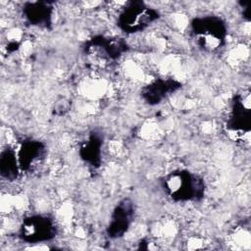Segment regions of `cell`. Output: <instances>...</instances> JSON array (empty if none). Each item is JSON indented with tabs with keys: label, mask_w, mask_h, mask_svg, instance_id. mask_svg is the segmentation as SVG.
I'll list each match as a JSON object with an SVG mask.
<instances>
[{
	"label": "cell",
	"mask_w": 251,
	"mask_h": 251,
	"mask_svg": "<svg viewBox=\"0 0 251 251\" xmlns=\"http://www.w3.org/2000/svg\"><path fill=\"white\" fill-rule=\"evenodd\" d=\"M21 172L17 151L12 147L7 146L0 154L1 177L8 181H14L19 177Z\"/></svg>",
	"instance_id": "cell-12"
},
{
	"label": "cell",
	"mask_w": 251,
	"mask_h": 251,
	"mask_svg": "<svg viewBox=\"0 0 251 251\" xmlns=\"http://www.w3.org/2000/svg\"><path fill=\"white\" fill-rule=\"evenodd\" d=\"M82 49L85 54H94L101 59L116 61L129 49L124 38L97 34L84 42Z\"/></svg>",
	"instance_id": "cell-6"
},
{
	"label": "cell",
	"mask_w": 251,
	"mask_h": 251,
	"mask_svg": "<svg viewBox=\"0 0 251 251\" xmlns=\"http://www.w3.org/2000/svg\"><path fill=\"white\" fill-rule=\"evenodd\" d=\"M181 87L182 83L177 79L160 77L143 86L140 91V96L146 104L156 106L163 103V101L178 91Z\"/></svg>",
	"instance_id": "cell-9"
},
{
	"label": "cell",
	"mask_w": 251,
	"mask_h": 251,
	"mask_svg": "<svg viewBox=\"0 0 251 251\" xmlns=\"http://www.w3.org/2000/svg\"><path fill=\"white\" fill-rule=\"evenodd\" d=\"M103 143L104 135L102 131L95 128L88 133L78 148V155L81 161L93 170L101 166Z\"/></svg>",
	"instance_id": "cell-11"
},
{
	"label": "cell",
	"mask_w": 251,
	"mask_h": 251,
	"mask_svg": "<svg viewBox=\"0 0 251 251\" xmlns=\"http://www.w3.org/2000/svg\"><path fill=\"white\" fill-rule=\"evenodd\" d=\"M46 153L47 148L44 142L34 138H25L17 150L21 171H31L44 159Z\"/></svg>",
	"instance_id": "cell-10"
},
{
	"label": "cell",
	"mask_w": 251,
	"mask_h": 251,
	"mask_svg": "<svg viewBox=\"0 0 251 251\" xmlns=\"http://www.w3.org/2000/svg\"><path fill=\"white\" fill-rule=\"evenodd\" d=\"M135 217V204L126 197L120 200L114 207L110 221L106 227V234L110 239L123 237L130 228Z\"/></svg>",
	"instance_id": "cell-7"
},
{
	"label": "cell",
	"mask_w": 251,
	"mask_h": 251,
	"mask_svg": "<svg viewBox=\"0 0 251 251\" xmlns=\"http://www.w3.org/2000/svg\"><path fill=\"white\" fill-rule=\"evenodd\" d=\"M190 31L197 46L210 53L221 49L226 44L227 36L226 22L215 15L193 18L190 22Z\"/></svg>",
	"instance_id": "cell-3"
},
{
	"label": "cell",
	"mask_w": 251,
	"mask_h": 251,
	"mask_svg": "<svg viewBox=\"0 0 251 251\" xmlns=\"http://www.w3.org/2000/svg\"><path fill=\"white\" fill-rule=\"evenodd\" d=\"M225 130L229 139L240 144H249L251 132L250 90L236 93L231 100L229 113L225 123Z\"/></svg>",
	"instance_id": "cell-2"
},
{
	"label": "cell",
	"mask_w": 251,
	"mask_h": 251,
	"mask_svg": "<svg viewBox=\"0 0 251 251\" xmlns=\"http://www.w3.org/2000/svg\"><path fill=\"white\" fill-rule=\"evenodd\" d=\"M25 22L35 27L50 29L53 24L54 5L51 1H28L22 6Z\"/></svg>",
	"instance_id": "cell-8"
},
{
	"label": "cell",
	"mask_w": 251,
	"mask_h": 251,
	"mask_svg": "<svg viewBox=\"0 0 251 251\" xmlns=\"http://www.w3.org/2000/svg\"><path fill=\"white\" fill-rule=\"evenodd\" d=\"M166 195L174 202H199L205 197L206 182L204 178L185 169L174 170L167 174L162 181Z\"/></svg>",
	"instance_id": "cell-1"
},
{
	"label": "cell",
	"mask_w": 251,
	"mask_h": 251,
	"mask_svg": "<svg viewBox=\"0 0 251 251\" xmlns=\"http://www.w3.org/2000/svg\"><path fill=\"white\" fill-rule=\"evenodd\" d=\"M160 18V13L141 0L126 2L118 19V27L126 34L141 32Z\"/></svg>",
	"instance_id": "cell-4"
},
{
	"label": "cell",
	"mask_w": 251,
	"mask_h": 251,
	"mask_svg": "<svg viewBox=\"0 0 251 251\" xmlns=\"http://www.w3.org/2000/svg\"><path fill=\"white\" fill-rule=\"evenodd\" d=\"M57 235V226L53 218L45 214H33L23 219L19 230V238L28 244L50 241Z\"/></svg>",
	"instance_id": "cell-5"
}]
</instances>
